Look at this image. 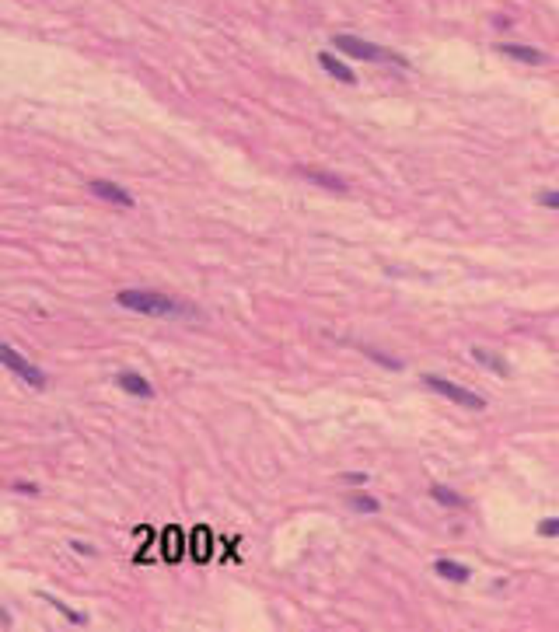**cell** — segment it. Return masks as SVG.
<instances>
[{
    "label": "cell",
    "mask_w": 559,
    "mask_h": 632,
    "mask_svg": "<svg viewBox=\"0 0 559 632\" xmlns=\"http://www.w3.org/2000/svg\"><path fill=\"white\" fill-rule=\"evenodd\" d=\"M0 367H7L11 374H18L28 388H35V391H42L46 388V374L35 367L32 360H25L14 346H7V343H0Z\"/></svg>",
    "instance_id": "3"
},
{
    "label": "cell",
    "mask_w": 559,
    "mask_h": 632,
    "mask_svg": "<svg viewBox=\"0 0 559 632\" xmlns=\"http://www.w3.org/2000/svg\"><path fill=\"white\" fill-rule=\"evenodd\" d=\"M92 196L98 199H105V203H115V206H133L137 199L123 189V185H115V182H105V179H94L92 182Z\"/></svg>",
    "instance_id": "5"
},
{
    "label": "cell",
    "mask_w": 559,
    "mask_h": 632,
    "mask_svg": "<svg viewBox=\"0 0 559 632\" xmlns=\"http://www.w3.org/2000/svg\"><path fill=\"white\" fill-rule=\"evenodd\" d=\"M126 311H140V315H151V318H186L192 315V308L168 297V293H158V290H119L115 297Z\"/></svg>",
    "instance_id": "1"
},
{
    "label": "cell",
    "mask_w": 559,
    "mask_h": 632,
    "mask_svg": "<svg viewBox=\"0 0 559 632\" xmlns=\"http://www.w3.org/2000/svg\"><path fill=\"white\" fill-rule=\"evenodd\" d=\"M301 172V179L315 182V185H322V189H332V192H346V182L339 179V175H329V172H322V168H297Z\"/></svg>",
    "instance_id": "9"
},
{
    "label": "cell",
    "mask_w": 559,
    "mask_h": 632,
    "mask_svg": "<svg viewBox=\"0 0 559 632\" xmlns=\"http://www.w3.org/2000/svg\"><path fill=\"white\" fill-rule=\"evenodd\" d=\"M318 63H322V67H325L336 81H343V84H357V74H353L343 60H336L332 53H318Z\"/></svg>",
    "instance_id": "8"
},
{
    "label": "cell",
    "mask_w": 559,
    "mask_h": 632,
    "mask_svg": "<svg viewBox=\"0 0 559 632\" xmlns=\"http://www.w3.org/2000/svg\"><path fill=\"white\" fill-rule=\"evenodd\" d=\"M332 46H336L339 53L353 56V60H374V63L409 67V60H402L398 53H388V49H381V46H374V42H364V39H357V35H332Z\"/></svg>",
    "instance_id": "2"
},
{
    "label": "cell",
    "mask_w": 559,
    "mask_h": 632,
    "mask_svg": "<svg viewBox=\"0 0 559 632\" xmlns=\"http://www.w3.org/2000/svg\"><path fill=\"white\" fill-rule=\"evenodd\" d=\"M343 479H346L350 486H364V482H368V475H360V472H353V475H343Z\"/></svg>",
    "instance_id": "17"
},
{
    "label": "cell",
    "mask_w": 559,
    "mask_h": 632,
    "mask_svg": "<svg viewBox=\"0 0 559 632\" xmlns=\"http://www.w3.org/2000/svg\"><path fill=\"white\" fill-rule=\"evenodd\" d=\"M500 53L510 56V60H521V63H542V60H546L539 49H532V46H514V42H500Z\"/></svg>",
    "instance_id": "10"
},
{
    "label": "cell",
    "mask_w": 559,
    "mask_h": 632,
    "mask_svg": "<svg viewBox=\"0 0 559 632\" xmlns=\"http://www.w3.org/2000/svg\"><path fill=\"white\" fill-rule=\"evenodd\" d=\"M430 496H434L441 507H455V510H462V507H465V500H462L455 489H448V486H430Z\"/></svg>",
    "instance_id": "12"
},
{
    "label": "cell",
    "mask_w": 559,
    "mask_h": 632,
    "mask_svg": "<svg viewBox=\"0 0 559 632\" xmlns=\"http://www.w3.org/2000/svg\"><path fill=\"white\" fill-rule=\"evenodd\" d=\"M119 388L126 395H137V398H154V384L147 377H140L137 370H123L119 374Z\"/></svg>",
    "instance_id": "6"
},
{
    "label": "cell",
    "mask_w": 559,
    "mask_h": 632,
    "mask_svg": "<svg viewBox=\"0 0 559 632\" xmlns=\"http://www.w3.org/2000/svg\"><path fill=\"white\" fill-rule=\"evenodd\" d=\"M350 507H353V510H364V514H377V510H381V503H377L374 496H350Z\"/></svg>",
    "instance_id": "13"
},
{
    "label": "cell",
    "mask_w": 559,
    "mask_h": 632,
    "mask_svg": "<svg viewBox=\"0 0 559 632\" xmlns=\"http://www.w3.org/2000/svg\"><path fill=\"white\" fill-rule=\"evenodd\" d=\"M556 531H559V521H556V517H546V521L539 524V535H542V538H556Z\"/></svg>",
    "instance_id": "15"
},
{
    "label": "cell",
    "mask_w": 559,
    "mask_h": 632,
    "mask_svg": "<svg viewBox=\"0 0 559 632\" xmlns=\"http://www.w3.org/2000/svg\"><path fill=\"white\" fill-rule=\"evenodd\" d=\"M46 601H53V605H56V608H60V612H63V615H67V619H70L74 626H84V622H88V619H84L81 612H74V608H67L63 601H56V598H46Z\"/></svg>",
    "instance_id": "14"
},
{
    "label": "cell",
    "mask_w": 559,
    "mask_h": 632,
    "mask_svg": "<svg viewBox=\"0 0 559 632\" xmlns=\"http://www.w3.org/2000/svg\"><path fill=\"white\" fill-rule=\"evenodd\" d=\"M542 206L556 210V206H559V192H553V189H549V192H542Z\"/></svg>",
    "instance_id": "16"
},
{
    "label": "cell",
    "mask_w": 559,
    "mask_h": 632,
    "mask_svg": "<svg viewBox=\"0 0 559 632\" xmlns=\"http://www.w3.org/2000/svg\"><path fill=\"white\" fill-rule=\"evenodd\" d=\"M472 360L482 363V367H489L493 374H507V360H503V357H496V353H489V350H482V346H475V350H472Z\"/></svg>",
    "instance_id": "11"
},
{
    "label": "cell",
    "mask_w": 559,
    "mask_h": 632,
    "mask_svg": "<svg viewBox=\"0 0 559 632\" xmlns=\"http://www.w3.org/2000/svg\"><path fill=\"white\" fill-rule=\"evenodd\" d=\"M427 381V388L430 391H437V395H444L448 402H455V405H465V409H486V398L482 395H475V391H468L462 384H455V381H448V377H437V374H427L423 377Z\"/></svg>",
    "instance_id": "4"
},
{
    "label": "cell",
    "mask_w": 559,
    "mask_h": 632,
    "mask_svg": "<svg viewBox=\"0 0 559 632\" xmlns=\"http://www.w3.org/2000/svg\"><path fill=\"white\" fill-rule=\"evenodd\" d=\"M70 548H74V552H81V555H94V548H92V545H84V542H74Z\"/></svg>",
    "instance_id": "18"
},
{
    "label": "cell",
    "mask_w": 559,
    "mask_h": 632,
    "mask_svg": "<svg viewBox=\"0 0 559 632\" xmlns=\"http://www.w3.org/2000/svg\"><path fill=\"white\" fill-rule=\"evenodd\" d=\"M434 569H437V576H444V580H451V583H468V580H472V569H468L465 562H458V559H437Z\"/></svg>",
    "instance_id": "7"
}]
</instances>
